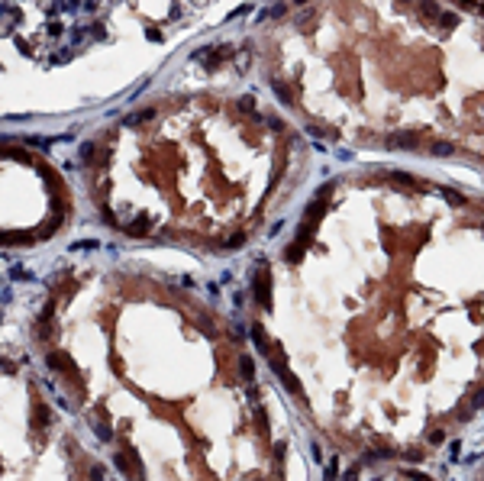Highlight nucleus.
<instances>
[{
	"label": "nucleus",
	"instance_id": "nucleus-1",
	"mask_svg": "<svg viewBox=\"0 0 484 481\" xmlns=\"http://www.w3.org/2000/svg\"><path fill=\"white\" fill-rule=\"evenodd\" d=\"M255 297H258L261 307H271V278H268V268H265V265L255 272Z\"/></svg>",
	"mask_w": 484,
	"mask_h": 481
},
{
	"label": "nucleus",
	"instance_id": "nucleus-2",
	"mask_svg": "<svg viewBox=\"0 0 484 481\" xmlns=\"http://www.w3.org/2000/svg\"><path fill=\"white\" fill-rule=\"evenodd\" d=\"M387 146L391 149H413L416 146V132H391V136H387Z\"/></svg>",
	"mask_w": 484,
	"mask_h": 481
},
{
	"label": "nucleus",
	"instance_id": "nucleus-3",
	"mask_svg": "<svg viewBox=\"0 0 484 481\" xmlns=\"http://www.w3.org/2000/svg\"><path fill=\"white\" fill-rule=\"evenodd\" d=\"M420 16L423 20H430V23H436L439 20V3L436 0H420Z\"/></svg>",
	"mask_w": 484,
	"mask_h": 481
},
{
	"label": "nucleus",
	"instance_id": "nucleus-4",
	"mask_svg": "<svg viewBox=\"0 0 484 481\" xmlns=\"http://www.w3.org/2000/svg\"><path fill=\"white\" fill-rule=\"evenodd\" d=\"M391 181H394V184H400V187H416V178H413V175H407V171H394Z\"/></svg>",
	"mask_w": 484,
	"mask_h": 481
},
{
	"label": "nucleus",
	"instance_id": "nucleus-5",
	"mask_svg": "<svg viewBox=\"0 0 484 481\" xmlns=\"http://www.w3.org/2000/svg\"><path fill=\"white\" fill-rule=\"evenodd\" d=\"M439 194L446 197L452 207H459V203H461V194H459V191H452V187H439Z\"/></svg>",
	"mask_w": 484,
	"mask_h": 481
},
{
	"label": "nucleus",
	"instance_id": "nucleus-6",
	"mask_svg": "<svg viewBox=\"0 0 484 481\" xmlns=\"http://www.w3.org/2000/svg\"><path fill=\"white\" fill-rule=\"evenodd\" d=\"M433 155H452V146H449V142H436V146H433Z\"/></svg>",
	"mask_w": 484,
	"mask_h": 481
},
{
	"label": "nucleus",
	"instance_id": "nucleus-7",
	"mask_svg": "<svg viewBox=\"0 0 484 481\" xmlns=\"http://www.w3.org/2000/svg\"><path fill=\"white\" fill-rule=\"evenodd\" d=\"M430 442H436V446H439V442H446V433H442V430H433V433H430Z\"/></svg>",
	"mask_w": 484,
	"mask_h": 481
},
{
	"label": "nucleus",
	"instance_id": "nucleus-8",
	"mask_svg": "<svg viewBox=\"0 0 484 481\" xmlns=\"http://www.w3.org/2000/svg\"><path fill=\"white\" fill-rule=\"evenodd\" d=\"M242 375H246V378H252V358H242Z\"/></svg>",
	"mask_w": 484,
	"mask_h": 481
}]
</instances>
